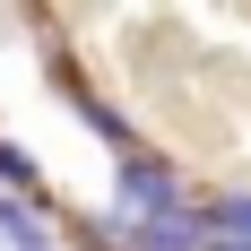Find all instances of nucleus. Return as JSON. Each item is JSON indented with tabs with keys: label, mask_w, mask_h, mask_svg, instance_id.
Returning a JSON list of instances; mask_svg holds the SVG:
<instances>
[{
	"label": "nucleus",
	"mask_w": 251,
	"mask_h": 251,
	"mask_svg": "<svg viewBox=\"0 0 251 251\" xmlns=\"http://www.w3.org/2000/svg\"><path fill=\"white\" fill-rule=\"evenodd\" d=\"M122 251H165V243H156V234H139V226H130V234H122Z\"/></svg>",
	"instance_id": "7"
},
{
	"label": "nucleus",
	"mask_w": 251,
	"mask_h": 251,
	"mask_svg": "<svg viewBox=\"0 0 251 251\" xmlns=\"http://www.w3.org/2000/svg\"><path fill=\"white\" fill-rule=\"evenodd\" d=\"M78 122H87V139H104L113 156H122V148H139L130 113H122V104H104V96H78Z\"/></svg>",
	"instance_id": "3"
},
{
	"label": "nucleus",
	"mask_w": 251,
	"mask_h": 251,
	"mask_svg": "<svg viewBox=\"0 0 251 251\" xmlns=\"http://www.w3.org/2000/svg\"><path fill=\"white\" fill-rule=\"evenodd\" d=\"M0 191H26V200H44V165H35V148L0 139Z\"/></svg>",
	"instance_id": "5"
},
{
	"label": "nucleus",
	"mask_w": 251,
	"mask_h": 251,
	"mask_svg": "<svg viewBox=\"0 0 251 251\" xmlns=\"http://www.w3.org/2000/svg\"><path fill=\"white\" fill-rule=\"evenodd\" d=\"M0 251H61V243H52L44 200H26V191H0Z\"/></svg>",
	"instance_id": "2"
},
{
	"label": "nucleus",
	"mask_w": 251,
	"mask_h": 251,
	"mask_svg": "<svg viewBox=\"0 0 251 251\" xmlns=\"http://www.w3.org/2000/svg\"><path fill=\"white\" fill-rule=\"evenodd\" d=\"M200 251H251V234H208Z\"/></svg>",
	"instance_id": "6"
},
{
	"label": "nucleus",
	"mask_w": 251,
	"mask_h": 251,
	"mask_svg": "<svg viewBox=\"0 0 251 251\" xmlns=\"http://www.w3.org/2000/svg\"><path fill=\"white\" fill-rule=\"evenodd\" d=\"M174 200H191V182H182L174 156H156V148H122L113 156V217H122V226H148V217H165Z\"/></svg>",
	"instance_id": "1"
},
{
	"label": "nucleus",
	"mask_w": 251,
	"mask_h": 251,
	"mask_svg": "<svg viewBox=\"0 0 251 251\" xmlns=\"http://www.w3.org/2000/svg\"><path fill=\"white\" fill-rule=\"evenodd\" d=\"M208 234H251V182H226V191H208L200 200Z\"/></svg>",
	"instance_id": "4"
}]
</instances>
